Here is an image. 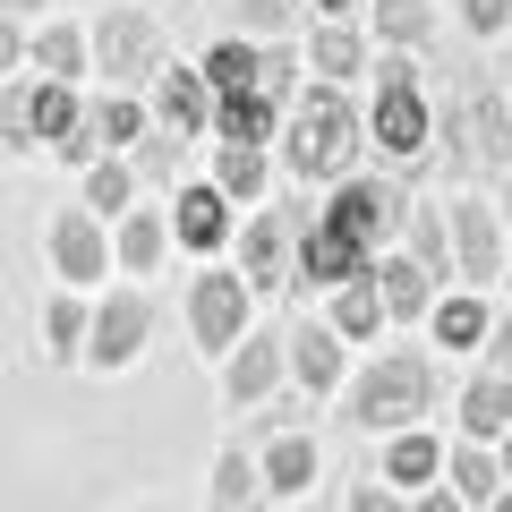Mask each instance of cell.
I'll return each instance as SVG.
<instances>
[{
  "mask_svg": "<svg viewBox=\"0 0 512 512\" xmlns=\"http://www.w3.org/2000/svg\"><path fill=\"white\" fill-rule=\"evenodd\" d=\"M308 60H316V69H325V77H350V69H359V60H367V43L350 35V26H316Z\"/></svg>",
  "mask_w": 512,
  "mask_h": 512,
  "instance_id": "obj_32",
  "label": "cell"
},
{
  "mask_svg": "<svg viewBox=\"0 0 512 512\" xmlns=\"http://www.w3.org/2000/svg\"><path fill=\"white\" fill-rule=\"evenodd\" d=\"M376 291H384V316H419L427 308V265H419V256H384Z\"/></svg>",
  "mask_w": 512,
  "mask_h": 512,
  "instance_id": "obj_20",
  "label": "cell"
},
{
  "mask_svg": "<svg viewBox=\"0 0 512 512\" xmlns=\"http://www.w3.org/2000/svg\"><path fill=\"white\" fill-rule=\"evenodd\" d=\"M154 120H163V137H197V128L214 120L205 69H163V77H154Z\"/></svg>",
  "mask_w": 512,
  "mask_h": 512,
  "instance_id": "obj_12",
  "label": "cell"
},
{
  "mask_svg": "<svg viewBox=\"0 0 512 512\" xmlns=\"http://www.w3.org/2000/svg\"><path fill=\"white\" fill-rule=\"evenodd\" d=\"M214 188H222V197H239V205H248V197H265V154L222 146V154H214Z\"/></svg>",
  "mask_w": 512,
  "mask_h": 512,
  "instance_id": "obj_30",
  "label": "cell"
},
{
  "mask_svg": "<svg viewBox=\"0 0 512 512\" xmlns=\"http://www.w3.org/2000/svg\"><path fill=\"white\" fill-rule=\"evenodd\" d=\"M495 512H512V487H504V495H495Z\"/></svg>",
  "mask_w": 512,
  "mask_h": 512,
  "instance_id": "obj_47",
  "label": "cell"
},
{
  "mask_svg": "<svg viewBox=\"0 0 512 512\" xmlns=\"http://www.w3.org/2000/svg\"><path fill=\"white\" fill-rule=\"evenodd\" d=\"M487 333H495V316L478 308V299H444L436 308V342L444 350H487Z\"/></svg>",
  "mask_w": 512,
  "mask_h": 512,
  "instance_id": "obj_25",
  "label": "cell"
},
{
  "mask_svg": "<svg viewBox=\"0 0 512 512\" xmlns=\"http://www.w3.org/2000/svg\"><path fill=\"white\" fill-rule=\"evenodd\" d=\"M316 222H333L350 248H376V239H393V231L410 222V197H402L393 180H350V188H342V197H333Z\"/></svg>",
  "mask_w": 512,
  "mask_h": 512,
  "instance_id": "obj_5",
  "label": "cell"
},
{
  "mask_svg": "<svg viewBox=\"0 0 512 512\" xmlns=\"http://www.w3.org/2000/svg\"><path fill=\"white\" fill-rule=\"evenodd\" d=\"M43 333H52V359H77L86 333H94V316L77 308V299H52V308H43Z\"/></svg>",
  "mask_w": 512,
  "mask_h": 512,
  "instance_id": "obj_33",
  "label": "cell"
},
{
  "mask_svg": "<svg viewBox=\"0 0 512 512\" xmlns=\"http://www.w3.org/2000/svg\"><path fill=\"white\" fill-rule=\"evenodd\" d=\"M427 137H436V120H427V94H419V69H410L402 52L376 60V146L393 154V163H419Z\"/></svg>",
  "mask_w": 512,
  "mask_h": 512,
  "instance_id": "obj_4",
  "label": "cell"
},
{
  "mask_svg": "<svg viewBox=\"0 0 512 512\" xmlns=\"http://www.w3.org/2000/svg\"><path fill=\"white\" fill-rule=\"evenodd\" d=\"M248 299L256 291L239 274H197V291H188V325H197V342L231 359V350L248 342Z\"/></svg>",
  "mask_w": 512,
  "mask_h": 512,
  "instance_id": "obj_7",
  "label": "cell"
},
{
  "mask_svg": "<svg viewBox=\"0 0 512 512\" xmlns=\"http://www.w3.org/2000/svg\"><path fill=\"white\" fill-rule=\"evenodd\" d=\"M453 248H461V282H504V222H495V205L461 197L453 205Z\"/></svg>",
  "mask_w": 512,
  "mask_h": 512,
  "instance_id": "obj_11",
  "label": "cell"
},
{
  "mask_svg": "<svg viewBox=\"0 0 512 512\" xmlns=\"http://www.w3.org/2000/svg\"><path fill=\"white\" fill-rule=\"evenodd\" d=\"M239 9V26H256V35H282L291 26V0H231Z\"/></svg>",
  "mask_w": 512,
  "mask_h": 512,
  "instance_id": "obj_37",
  "label": "cell"
},
{
  "mask_svg": "<svg viewBox=\"0 0 512 512\" xmlns=\"http://www.w3.org/2000/svg\"><path fill=\"white\" fill-rule=\"evenodd\" d=\"M410 256H419L427 274L444 265V214H436V205H410Z\"/></svg>",
  "mask_w": 512,
  "mask_h": 512,
  "instance_id": "obj_36",
  "label": "cell"
},
{
  "mask_svg": "<svg viewBox=\"0 0 512 512\" xmlns=\"http://www.w3.org/2000/svg\"><path fill=\"white\" fill-rule=\"evenodd\" d=\"M256 487H265V470H256L248 453L214 461V512H256Z\"/></svg>",
  "mask_w": 512,
  "mask_h": 512,
  "instance_id": "obj_27",
  "label": "cell"
},
{
  "mask_svg": "<svg viewBox=\"0 0 512 512\" xmlns=\"http://www.w3.org/2000/svg\"><path fill=\"white\" fill-rule=\"evenodd\" d=\"M205 94H214V103H256V94H265V52H248L239 35H222L214 52H205Z\"/></svg>",
  "mask_w": 512,
  "mask_h": 512,
  "instance_id": "obj_14",
  "label": "cell"
},
{
  "mask_svg": "<svg viewBox=\"0 0 512 512\" xmlns=\"http://www.w3.org/2000/svg\"><path fill=\"white\" fill-rule=\"evenodd\" d=\"M282 376V342H265V333H248V342L222 359V393H231V410H256L265 393H274Z\"/></svg>",
  "mask_w": 512,
  "mask_h": 512,
  "instance_id": "obj_13",
  "label": "cell"
},
{
  "mask_svg": "<svg viewBox=\"0 0 512 512\" xmlns=\"http://www.w3.org/2000/svg\"><path fill=\"white\" fill-rule=\"evenodd\" d=\"M146 333H154V308H146V291H111L103 308H94L86 359H94V367H128L137 350H146Z\"/></svg>",
  "mask_w": 512,
  "mask_h": 512,
  "instance_id": "obj_9",
  "label": "cell"
},
{
  "mask_svg": "<svg viewBox=\"0 0 512 512\" xmlns=\"http://www.w3.org/2000/svg\"><path fill=\"white\" fill-rule=\"evenodd\" d=\"M504 222H512V171H504Z\"/></svg>",
  "mask_w": 512,
  "mask_h": 512,
  "instance_id": "obj_46",
  "label": "cell"
},
{
  "mask_svg": "<svg viewBox=\"0 0 512 512\" xmlns=\"http://www.w3.org/2000/svg\"><path fill=\"white\" fill-rule=\"evenodd\" d=\"M376 35L393 43V52H410V43L436 35V9H427V0H376Z\"/></svg>",
  "mask_w": 512,
  "mask_h": 512,
  "instance_id": "obj_26",
  "label": "cell"
},
{
  "mask_svg": "<svg viewBox=\"0 0 512 512\" xmlns=\"http://www.w3.org/2000/svg\"><path fill=\"white\" fill-rule=\"evenodd\" d=\"M128 180H137V171H128V163H111V154H103V163L86 171V205H103V214H120V205H128Z\"/></svg>",
  "mask_w": 512,
  "mask_h": 512,
  "instance_id": "obj_35",
  "label": "cell"
},
{
  "mask_svg": "<svg viewBox=\"0 0 512 512\" xmlns=\"http://www.w3.org/2000/svg\"><path fill=\"white\" fill-rule=\"evenodd\" d=\"M453 495L461 504H495V495H504V461H495L487 444H461L453 453Z\"/></svg>",
  "mask_w": 512,
  "mask_h": 512,
  "instance_id": "obj_21",
  "label": "cell"
},
{
  "mask_svg": "<svg viewBox=\"0 0 512 512\" xmlns=\"http://www.w3.org/2000/svg\"><path fill=\"white\" fill-rule=\"evenodd\" d=\"M350 512H402V504H393V487H376V478H367V487H350Z\"/></svg>",
  "mask_w": 512,
  "mask_h": 512,
  "instance_id": "obj_41",
  "label": "cell"
},
{
  "mask_svg": "<svg viewBox=\"0 0 512 512\" xmlns=\"http://www.w3.org/2000/svg\"><path fill=\"white\" fill-rule=\"evenodd\" d=\"M376 325H384V291H376V274H367V282H350V291L333 299V333H342V342H367Z\"/></svg>",
  "mask_w": 512,
  "mask_h": 512,
  "instance_id": "obj_24",
  "label": "cell"
},
{
  "mask_svg": "<svg viewBox=\"0 0 512 512\" xmlns=\"http://www.w3.org/2000/svg\"><path fill=\"white\" fill-rule=\"evenodd\" d=\"M35 69L52 77V86H69V77L86 69V35H77V26H43L35 35Z\"/></svg>",
  "mask_w": 512,
  "mask_h": 512,
  "instance_id": "obj_28",
  "label": "cell"
},
{
  "mask_svg": "<svg viewBox=\"0 0 512 512\" xmlns=\"http://www.w3.org/2000/svg\"><path fill=\"white\" fill-rule=\"evenodd\" d=\"M94 60H103V77H163V35L146 9H111L94 26Z\"/></svg>",
  "mask_w": 512,
  "mask_h": 512,
  "instance_id": "obj_8",
  "label": "cell"
},
{
  "mask_svg": "<svg viewBox=\"0 0 512 512\" xmlns=\"http://www.w3.org/2000/svg\"><path fill=\"white\" fill-rule=\"evenodd\" d=\"M419 512H461V495H427V504Z\"/></svg>",
  "mask_w": 512,
  "mask_h": 512,
  "instance_id": "obj_43",
  "label": "cell"
},
{
  "mask_svg": "<svg viewBox=\"0 0 512 512\" xmlns=\"http://www.w3.org/2000/svg\"><path fill=\"white\" fill-rule=\"evenodd\" d=\"M427 402H436V367H427L419 350H393V359H376V367L359 376V393H350V419L410 436V419H419Z\"/></svg>",
  "mask_w": 512,
  "mask_h": 512,
  "instance_id": "obj_2",
  "label": "cell"
},
{
  "mask_svg": "<svg viewBox=\"0 0 512 512\" xmlns=\"http://www.w3.org/2000/svg\"><path fill=\"white\" fill-rule=\"evenodd\" d=\"M77 128H86V111H77V94L43 77V86H35V137H52V146H69Z\"/></svg>",
  "mask_w": 512,
  "mask_h": 512,
  "instance_id": "obj_29",
  "label": "cell"
},
{
  "mask_svg": "<svg viewBox=\"0 0 512 512\" xmlns=\"http://www.w3.org/2000/svg\"><path fill=\"white\" fill-rule=\"evenodd\" d=\"M86 128H94V146H128V137H146V111L128 103V94H103L86 111Z\"/></svg>",
  "mask_w": 512,
  "mask_h": 512,
  "instance_id": "obj_31",
  "label": "cell"
},
{
  "mask_svg": "<svg viewBox=\"0 0 512 512\" xmlns=\"http://www.w3.org/2000/svg\"><path fill=\"white\" fill-rule=\"evenodd\" d=\"M171 163H180V137H146V146H137V171H146V180H171Z\"/></svg>",
  "mask_w": 512,
  "mask_h": 512,
  "instance_id": "obj_39",
  "label": "cell"
},
{
  "mask_svg": "<svg viewBox=\"0 0 512 512\" xmlns=\"http://www.w3.org/2000/svg\"><path fill=\"white\" fill-rule=\"evenodd\" d=\"M222 188L205 180V188H180V197H171V231L188 239V248H222V231H231V214H222Z\"/></svg>",
  "mask_w": 512,
  "mask_h": 512,
  "instance_id": "obj_15",
  "label": "cell"
},
{
  "mask_svg": "<svg viewBox=\"0 0 512 512\" xmlns=\"http://www.w3.org/2000/svg\"><path fill=\"white\" fill-rule=\"evenodd\" d=\"M0 69H18V26L0 18Z\"/></svg>",
  "mask_w": 512,
  "mask_h": 512,
  "instance_id": "obj_42",
  "label": "cell"
},
{
  "mask_svg": "<svg viewBox=\"0 0 512 512\" xmlns=\"http://www.w3.org/2000/svg\"><path fill=\"white\" fill-rule=\"evenodd\" d=\"M487 359H495V376H512V316H495V333H487Z\"/></svg>",
  "mask_w": 512,
  "mask_h": 512,
  "instance_id": "obj_40",
  "label": "cell"
},
{
  "mask_svg": "<svg viewBox=\"0 0 512 512\" xmlns=\"http://www.w3.org/2000/svg\"><path fill=\"white\" fill-rule=\"evenodd\" d=\"M461 18H470V35H504V26H512V0H461Z\"/></svg>",
  "mask_w": 512,
  "mask_h": 512,
  "instance_id": "obj_38",
  "label": "cell"
},
{
  "mask_svg": "<svg viewBox=\"0 0 512 512\" xmlns=\"http://www.w3.org/2000/svg\"><path fill=\"white\" fill-rule=\"evenodd\" d=\"M282 137H291V171H299V180H342L350 188V163H359V111H350L333 86L299 94Z\"/></svg>",
  "mask_w": 512,
  "mask_h": 512,
  "instance_id": "obj_1",
  "label": "cell"
},
{
  "mask_svg": "<svg viewBox=\"0 0 512 512\" xmlns=\"http://www.w3.org/2000/svg\"><path fill=\"white\" fill-rule=\"evenodd\" d=\"M214 128H222V146L265 154V137H274V103H265V94H256V103H214Z\"/></svg>",
  "mask_w": 512,
  "mask_h": 512,
  "instance_id": "obj_22",
  "label": "cell"
},
{
  "mask_svg": "<svg viewBox=\"0 0 512 512\" xmlns=\"http://www.w3.org/2000/svg\"><path fill=\"white\" fill-rule=\"evenodd\" d=\"M444 163L453 171H478V163H495V171H512V111H504V94L487 86V77H461V111L444 120Z\"/></svg>",
  "mask_w": 512,
  "mask_h": 512,
  "instance_id": "obj_3",
  "label": "cell"
},
{
  "mask_svg": "<svg viewBox=\"0 0 512 512\" xmlns=\"http://www.w3.org/2000/svg\"><path fill=\"white\" fill-rule=\"evenodd\" d=\"M265 487H274V495H308L316 487V444L308 436H274V453H265Z\"/></svg>",
  "mask_w": 512,
  "mask_h": 512,
  "instance_id": "obj_19",
  "label": "cell"
},
{
  "mask_svg": "<svg viewBox=\"0 0 512 512\" xmlns=\"http://www.w3.org/2000/svg\"><path fill=\"white\" fill-rule=\"evenodd\" d=\"M308 231H316L308 214H256L248 239H239V282H248V291H282V282H299L291 239H308Z\"/></svg>",
  "mask_w": 512,
  "mask_h": 512,
  "instance_id": "obj_6",
  "label": "cell"
},
{
  "mask_svg": "<svg viewBox=\"0 0 512 512\" xmlns=\"http://www.w3.org/2000/svg\"><path fill=\"white\" fill-rule=\"evenodd\" d=\"M316 9H325V18H350V9H359V0H316Z\"/></svg>",
  "mask_w": 512,
  "mask_h": 512,
  "instance_id": "obj_44",
  "label": "cell"
},
{
  "mask_svg": "<svg viewBox=\"0 0 512 512\" xmlns=\"http://www.w3.org/2000/svg\"><path fill=\"white\" fill-rule=\"evenodd\" d=\"M111 256H120V248L103 239V222H94L86 205H60V214H52V265L77 282V291H86V282H103Z\"/></svg>",
  "mask_w": 512,
  "mask_h": 512,
  "instance_id": "obj_10",
  "label": "cell"
},
{
  "mask_svg": "<svg viewBox=\"0 0 512 512\" xmlns=\"http://www.w3.org/2000/svg\"><path fill=\"white\" fill-rule=\"evenodd\" d=\"M26 9H35V0H0V18H26Z\"/></svg>",
  "mask_w": 512,
  "mask_h": 512,
  "instance_id": "obj_45",
  "label": "cell"
},
{
  "mask_svg": "<svg viewBox=\"0 0 512 512\" xmlns=\"http://www.w3.org/2000/svg\"><path fill=\"white\" fill-rule=\"evenodd\" d=\"M504 478H512V436H504Z\"/></svg>",
  "mask_w": 512,
  "mask_h": 512,
  "instance_id": "obj_48",
  "label": "cell"
},
{
  "mask_svg": "<svg viewBox=\"0 0 512 512\" xmlns=\"http://www.w3.org/2000/svg\"><path fill=\"white\" fill-rule=\"evenodd\" d=\"M291 376L308 384V393H333V384H342V333L333 325H299L291 333Z\"/></svg>",
  "mask_w": 512,
  "mask_h": 512,
  "instance_id": "obj_17",
  "label": "cell"
},
{
  "mask_svg": "<svg viewBox=\"0 0 512 512\" xmlns=\"http://www.w3.org/2000/svg\"><path fill=\"white\" fill-rule=\"evenodd\" d=\"M461 436H470V444L512 436V376H478L470 393H461Z\"/></svg>",
  "mask_w": 512,
  "mask_h": 512,
  "instance_id": "obj_16",
  "label": "cell"
},
{
  "mask_svg": "<svg viewBox=\"0 0 512 512\" xmlns=\"http://www.w3.org/2000/svg\"><path fill=\"white\" fill-rule=\"evenodd\" d=\"M0 137H9V146H35V86H9L0 94Z\"/></svg>",
  "mask_w": 512,
  "mask_h": 512,
  "instance_id": "obj_34",
  "label": "cell"
},
{
  "mask_svg": "<svg viewBox=\"0 0 512 512\" xmlns=\"http://www.w3.org/2000/svg\"><path fill=\"white\" fill-rule=\"evenodd\" d=\"M163 239H171V222L154 214V205H137V214L120 222V239H111V248H120L128 274H146V265H163Z\"/></svg>",
  "mask_w": 512,
  "mask_h": 512,
  "instance_id": "obj_18",
  "label": "cell"
},
{
  "mask_svg": "<svg viewBox=\"0 0 512 512\" xmlns=\"http://www.w3.org/2000/svg\"><path fill=\"white\" fill-rule=\"evenodd\" d=\"M436 470H444L436 436H419V427H410V436H393V453H384V478H393V487H427Z\"/></svg>",
  "mask_w": 512,
  "mask_h": 512,
  "instance_id": "obj_23",
  "label": "cell"
}]
</instances>
